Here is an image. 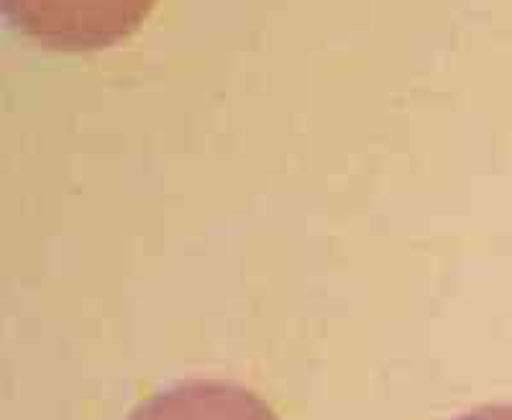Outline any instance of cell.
Wrapping results in <instances>:
<instances>
[{"mask_svg": "<svg viewBox=\"0 0 512 420\" xmlns=\"http://www.w3.org/2000/svg\"><path fill=\"white\" fill-rule=\"evenodd\" d=\"M454 420H512V405H482Z\"/></svg>", "mask_w": 512, "mask_h": 420, "instance_id": "3957f363", "label": "cell"}, {"mask_svg": "<svg viewBox=\"0 0 512 420\" xmlns=\"http://www.w3.org/2000/svg\"><path fill=\"white\" fill-rule=\"evenodd\" d=\"M128 420H280L246 387L223 380H185L146 397Z\"/></svg>", "mask_w": 512, "mask_h": 420, "instance_id": "7a4b0ae2", "label": "cell"}, {"mask_svg": "<svg viewBox=\"0 0 512 420\" xmlns=\"http://www.w3.org/2000/svg\"><path fill=\"white\" fill-rule=\"evenodd\" d=\"M157 0H3L6 21L54 52H95L134 34Z\"/></svg>", "mask_w": 512, "mask_h": 420, "instance_id": "6da1fadb", "label": "cell"}]
</instances>
